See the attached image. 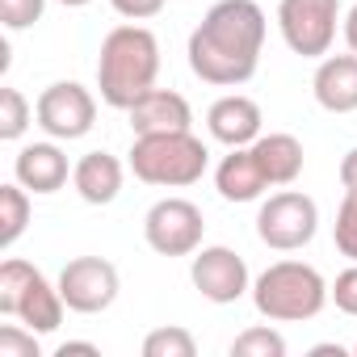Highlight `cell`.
Instances as JSON below:
<instances>
[{
	"label": "cell",
	"instance_id": "cell-19",
	"mask_svg": "<svg viewBox=\"0 0 357 357\" xmlns=\"http://www.w3.org/2000/svg\"><path fill=\"white\" fill-rule=\"evenodd\" d=\"M30 190L22 181H9V185H0V248H13L26 227H30Z\"/></svg>",
	"mask_w": 357,
	"mask_h": 357
},
{
	"label": "cell",
	"instance_id": "cell-24",
	"mask_svg": "<svg viewBox=\"0 0 357 357\" xmlns=\"http://www.w3.org/2000/svg\"><path fill=\"white\" fill-rule=\"evenodd\" d=\"M43 9H47V0H0V22H5V30L17 34L43 22Z\"/></svg>",
	"mask_w": 357,
	"mask_h": 357
},
{
	"label": "cell",
	"instance_id": "cell-9",
	"mask_svg": "<svg viewBox=\"0 0 357 357\" xmlns=\"http://www.w3.org/2000/svg\"><path fill=\"white\" fill-rule=\"evenodd\" d=\"M34 122L59 139V143H72V139H84L93 126H97V97L76 84V80H55L38 93L34 101Z\"/></svg>",
	"mask_w": 357,
	"mask_h": 357
},
{
	"label": "cell",
	"instance_id": "cell-4",
	"mask_svg": "<svg viewBox=\"0 0 357 357\" xmlns=\"http://www.w3.org/2000/svg\"><path fill=\"white\" fill-rule=\"evenodd\" d=\"M328 282L307 261H273L252 282V307L269 324H303L328 307Z\"/></svg>",
	"mask_w": 357,
	"mask_h": 357
},
{
	"label": "cell",
	"instance_id": "cell-17",
	"mask_svg": "<svg viewBox=\"0 0 357 357\" xmlns=\"http://www.w3.org/2000/svg\"><path fill=\"white\" fill-rule=\"evenodd\" d=\"M122 181H126V168L109 151H84L72 168V185L89 206H109L122 194Z\"/></svg>",
	"mask_w": 357,
	"mask_h": 357
},
{
	"label": "cell",
	"instance_id": "cell-11",
	"mask_svg": "<svg viewBox=\"0 0 357 357\" xmlns=\"http://www.w3.org/2000/svg\"><path fill=\"white\" fill-rule=\"evenodd\" d=\"M190 278H194V290L215 303V307H227V303H240L248 290H252V278H248V261L227 248V244H202L194 252V265H190Z\"/></svg>",
	"mask_w": 357,
	"mask_h": 357
},
{
	"label": "cell",
	"instance_id": "cell-6",
	"mask_svg": "<svg viewBox=\"0 0 357 357\" xmlns=\"http://www.w3.org/2000/svg\"><path fill=\"white\" fill-rule=\"evenodd\" d=\"M315 231H319V206L303 190L269 194L257 211V236L273 252H298L315 240Z\"/></svg>",
	"mask_w": 357,
	"mask_h": 357
},
{
	"label": "cell",
	"instance_id": "cell-10",
	"mask_svg": "<svg viewBox=\"0 0 357 357\" xmlns=\"http://www.w3.org/2000/svg\"><path fill=\"white\" fill-rule=\"evenodd\" d=\"M122 290V278H118V265L105 261V257H76L59 269V294L68 303V311L76 315H101L114 307Z\"/></svg>",
	"mask_w": 357,
	"mask_h": 357
},
{
	"label": "cell",
	"instance_id": "cell-20",
	"mask_svg": "<svg viewBox=\"0 0 357 357\" xmlns=\"http://www.w3.org/2000/svg\"><path fill=\"white\" fill-rule=\"evenodd\" d=\"M30 122H34V105L26 101L22 89L5 84V89H0V139H5V143H17V139L30 130Z\"/></svg>",
	"mask_w": 357,
	"mask_h": 357
},
{
	"label": "cell",
	"instance_id": "cell-2",
	"mask_svg": "<svg viewBox=\"0 0 357 357\" xmlns=\"http://www.w3.org/2000/svg\"><path fill=\"white\" fill-rule=\"evenodd\" d=\"M155 76H160V38L147 26L126 22V26H114L101 38L97 89H101V101L109 109L126 114L143 93L155 89Z\"/></svg>",
	"mask_w": 357,
	"mask_h": 357
},
{
	"label": "cell",
	"instance_id": "cell-31",
	"mask_svg": "<svg viewBox=\"0 0 357 357\" xmlns=\"http://www.w3.org/2000/svg\"><path fill=\"white\" fill-rule=\"evenodd\" d=\"M332 353H336V357H344V349H340V344H315V349H311V357H332Z\"/></svg>",
	"mask_w": 357,
	"mask_h": 357
},
{
	"label": "cell",
	"instance_id": "cell-27",
	"mask_svg": "<svg viewBox=\"0 0 357 357\" xmlns=\"http://www.w3.org/2000/svg\"><path fill=\"white\" fill-rule=\"evenodd\" d=\"M109 5H114V13L126 17V22H151V17L164 13L168 0H109Z\"/></svg>",
	"mask_w": 357,
	"mask_h": 357
},
{
	"label": "cell",
	"instance_id": "cell-32",
	"mask_svg": "<svg viewBox=\"0 0 357 357\" xmlns=\"http://www.w3.org/2000/svg\"><path fill=\"white\" fill-rule=\"evenodd\" d=\"M63 9H84V5H93V0H59Z\"/></svg>",
	"mask_w": 357,
	"mask_h": 357
},
{
	"label": "cell",
	"instance_id": "cell-28",
	"mask_svg": "<svg viewBox=\"0 0 357 357\" xmlns=\"http://www.w3.org/2000/svg\"><path fill=\"white\" fill-rule=\"evenodd\" d=\"M340 185L344 190H357V147H349L344 160H340Z\"/></svg>",
	"mask_w": 357,
	"mask_h": 357
},
{
	"label": "cell",
	"instance_id": "cell-25",
	"mask_svg": "<svg viewBox=\"0 0 357 357\" xmlns=\"http://www.w3.org/2000/svg\"><path fill=\"white\" fill-rule=\"evenodd\" d=\"M0 357H38V332L26 324L0 328Z\"/></svg>",
	"mask_w": 357,
	"mask_h": 357
},
{
	"label": "cell",
	"instance_id": "cell-7",
	"mask_svg": "<svg viewBox=\"0 0 357 357\" xmlns=\"http://www.w3.org/2000/svg\"><path fill=\"white\" fill-rule=\"evenodd\" d=\"M340 22V0H282L278 5V30L286 47L303 59H324L336 43Z\"/></svg>",
	"mask_w": 357,
	"mask_h": 357
},
{
	"label": "cell",
	"instance_id": "cell-21",
	"mask_svg": "<svg viewBox=\"0 0 357 357\" xmlns=\"http://www.w3.org/2000/svg\"><path fill=\"white\" fill-rule=\"evenodd\" d=\"M143 357H198V340L190 328L168 324L143 336Z\"/></svg>",
	"mask_w": 357,
	"mask_h": 357
},
{
	"label": "cell",
	"instance_id": "cell-1",
	"mask_svg": "<svg viewBox=\"0 0 357 357\" xmlns=\"http://www.w3.org/2000/svg\"><path fill=\"white\" fill-rule=\"evenodd\" d=\"M265 34H269V22L257 0H219L190 34V47H185L190 72L202 84L240 89L261 68Z\"/></svg>",
	"mask_w": 357,
	"mask_h": 357
},
{
	"label": "cell",
	"instance_id": "cell-33",
	"mask_svg": "<svg viewBox=\"0 0 357 357\" xmlns=\"http://www.w3.org/2000/svg\"><path fill=\"white\" fill-rule=\"evenodd\" d=\"M353 353H357V344H353Z\"/></svg>",
	"mask_w": 357,
	"mask_h": 357
},
{
	"label": "cell",
	"instance_id": "cell-5",
	"mask_svg": "<svg viewBox=\"0 0 357 357\" xmlns=\"http://www.w3.org/2000/svg\"><path fill=\"white\" fill-rule=\"evenodd\" d=\"M0 311L22 319L38 336H47V332H55L63 324L68 303L59 294V282L51 286L43 269H34L22 257H9L5 265H0Z\"/></svg>",
	"mask_w": 357,
	"mask_h": 357
},
{
	"label": "cell",
	"instance_id": "cell-8",
	"mask_svg": "<svg viewBox=\"0 0 357 357\" xmlns=\"http://www.w3.org/2000/svg\"><path fill=\"white\" fill-rule=\"evenodd\" d=\"M202 236H206V219L202 206L190 198H160L143 215V240L160 257H194L202 248Z\"/></svg>",
	"mask_w": 357,
	"mask_h": 357
},
{
	"label": "cell",
	"instance_id": "cell-23",
	"mask_svg": "<svg viewBox=\"0 0 357 357\" xmlns=\"http://www.w3.org/2000/svg\"><path fill=\"white\" fill-rule=\"evenodd\" d=\"M332 240H336V252L357 261V190H344L340 206H336V223H332Z\"/></svg>",
	"mask_w": 357,
	"mask_h": 357
},
{
	"label": "cell",
	"instance_id": "cell-22",
	"mask_svg": "<svg viewBox=\"0 0 357 357\" xmlns=\"http://www.w3.org/2000/svg\"><path fill=\"white\" fill-rule=\"evenodd\" d=\"M231 357H286V336L278 328H269V324L244 328L231 340Z\"/></svg>",
	"mask_w": 357,
	"mask_h": 357
},
{
	"label": "cell",
	"instance_id": "cell-30",
	"mask_svg": "<svg viewBox=\"0 0 357 357\" xmlns=\"http://www.w3.org/2000/svg\"><path fill=\"white\" fill-rule=\"evenodd\" d=\"M340 34H344V47L357 55V5L344 13V22H340Z\"/></svg>",
	"mask_w": 357,
	"mask_h": 357
},
{
	"label": "cell",
	"instance_id": "cell-15",
	"mask_svg": "<svg viewBox=\"0 0 357 357\" xmlns=\"http://www.w3.org/2000/svg\"><path fill=\"white\" fill-rule=\"evenodd\" d=\"M311 93L328 114H357V55H324L311 76Z\"/></svg>",
	"mask_w": 357,
	"mask_h": 357
},
{
	"label": "cell",
	"instance_id": "cell-12",
	"mask_svg": "<svg viewBox=\"0 0 357 357\" xmlns=\"http://www.w3.org/2000/svg\"><path fill=\"white\" fill-rule=\"evenodd\" d=\"M76 164H68L59 139H47V143H26L13 160V176L30 190V194H59L68 185Z\"/></svg>",
	"mask_w": 357,
	"mask_h": 357
},
{
	"label": "cell",
	"instance_id": "cell-26",
	"mask_svg": "<svg viewBox=\"0 0 357 357\" xmlns=\"http://www.w3.org/2000/svg\"><path fill=\"white\" fill-rule=\"evenodd\" d=\"M328 298L336 303V311L357 319V261H349V269L336 273V282L328 286Z\"/></svg>",
	"mask_w": 357,
	"mask_h": 357
},
{
	"label": "cell",
	"instance_id": "cell-14",
	"mask_svg": "<svg viewBox=\"0 0 357 357\" xmlns=\"http://www.w3.org/2000/svg\"><path fill=\"white\" fill-rule=\"evenodd\" d=\"M130 130L135 135H164V130H190L194 126V109L176 89H151L143 93L130 109Z\"/></svg>",
	"mask_w": 357,
	"mask_h": 357
},
{
	"label": "cell",
	"instance_id": "cell-13",
	"mask_svg": "<svg viewBox=\"0 0 357 357\" xmlns=\"http://www.w3.org/2000/svg\"><path fill=\"white\" fill-rule=\"evenodd\" d=\"M261 122H265L261 105L252 97H244V93H227V97H219L206 109V130L223 147H248V143H257L261 139Z\"/></svg>",
	"mask_w": 357,
	"mask_h": 357
},
{
	"label": "cell",
	"instance_id": "cell-29",
	"mask_svg": "<svg viewBox=\"0 0 357 357\" xmlns=\"http://www.w3.org/2000/svg\"><path fill=\"white\" fill-rule=\"evenodd\" d=\"M55 353H59V357H72V353H84V357H97L101 349H97L93 340H63V344H59Z\"/></svg>",
	"mask_w": 357,
	"mask_h": 357
},
{
	"label": "cell",
	"instance_id": "cell-18",
	"mask_svg": "<svg viewBox=\"0 0 357 357\" xmlns=\"http://www.w3.org/2000/svg\"><path fill=\"white\" fill-rule=\"evenodd\" d=\"M252 155L261 160V168H265V176H269V185L278 190V185H294L298 176H303V143L294 139V135H286V130H269V135H261L257 143H252Z\"/></svg>",
	"mask_w": 357,
	"mask_h": 357
},
{
	"label": "cell",
	"instance_id": "cell-16",
	"mask_svg": "<svg viewBox=\"0 0 357 357\" xmlns=\"http://www.w3.org/2000/svg\"><path fill=\"white\" fill-rule=\"evenodd\" d=\"M215 190H219L223 202H257L265 190H273L269 176H265V168H261V160L252 155V143L248 147H231V155L219 160V168H215Z\"/></svg>",
	"mask_w": 357,
	"mask_h": 357
},
{
	"label": "cell",
	"instance_id": "cell-3",
	"mask_svg": "<svg viewBox=\"0 0 357 357\" xmlns=\"http://www.w3.org/2000/svg\"><path fill=\"white\" fill-rule=\"evenodd\" d=\"M130 172L143 185L155 190H185L198 185L206 168H211V151L194 130H164V135H135L130 143Z\"/></svg>",
	"mask_w": 357,
	"mask_h": 357
}]
</instances>
